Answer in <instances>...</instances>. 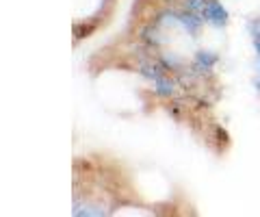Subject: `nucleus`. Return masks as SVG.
<instances>
[{
  "label": "nucleus",
  "instance_id": "obj_3",
  "mask_svg": "<svg viewBox=\"0 0 260 217\" xmlns=\"http://www.w3.org/2000/svg\"><path fill=\"white\" fill-rule=\"evenodd\" d=\"M154 87H156V94L158 96H172L174 89H176L174 80L167 78V76H158L156 80H154Z\"/></svg>",
  "mask_w": 260,
  "mask_h": 217
},
{
  "label": "nucleus",
  "instance_id": "obj_2",
  "mask_svg": "<svg viewBox=\"0 0 260 217\" xmlns=\"http://www.w3.org/2000/svg\"><path fill=\"white\" fill-rule=\"evenodd\" d=\"M215 61H217V57L213 52L202 50V52L195 54V70H210L215 66Z\"/></svg>",
  "mask_w": 260,
  "mask_h": 217
},
{
  "label": "nucleus",
  "instance_id": "obj_1",
  "mask_svg": "<svg viewBox=\"0 0 260 217\" xmlns=\"http://www.w3.org/2000/svg\"><path fill=\"white\" fill-rule=\"evenodd\" d=\"M204 20L213 22L215 26H223V24L228 22V13H225L223 7L217 3V0H208V7L204 11Z\"/></svg>",
  "mask_w": 260,
  "mask_h": 217
},
{
  "label": "nucleus",
  "instance_id": "obj_4",
  "mask_svg": "<svg viewBox=\"0 0 260 217\" xmlns=\"http://www.w3.org/2000/svg\"><path fill=\"white\" fill-rule=\"evenodd\" d=\"M184 7H186V11H191L195 15H200V18H204L208 0H184Z\"/></svg>",
  "mask_w": 260,
  "mask_h": 217
},
{
  "label": "nucleus",
  "instance_id": "obj_5",
  "mask_svg": "<svg viewBox=\"0 0 260 217\" xmlns=\"http://www.w3.org/2000/svg\"><path fill=\"white\" fill-rule=\"evenodd\" d=\"M139 70H141V74H143V76H148V78H152V80H156L158 76H162V74H160V68H156L152 61H148V63L141 61Z\"/></svg>",
  "mask_w": 260,
  "mask_h": 217
}]
</instances>
